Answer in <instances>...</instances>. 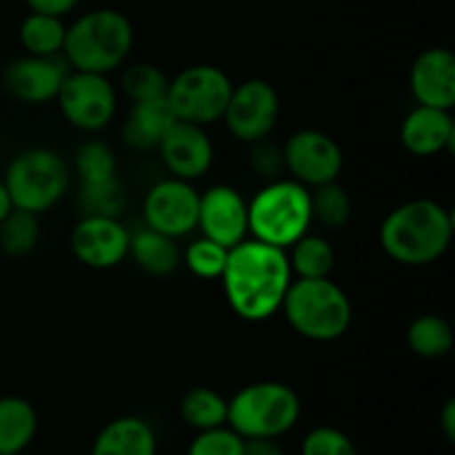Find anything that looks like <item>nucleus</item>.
<instances>
[{
    "label": "nucleus",
    "mask_w": 455,
    "mask_h": 455,
    "mask_svg": "<svg viewBox=\"0 0 455 455\" xmlns=\"http://www.w3.org/2000/svg\"><path fill=\"white\" fill-rule=\"evenodd\" d=\"M229 309L244 323H265L280 311L291 284L287 251L256 238L229 249L220 275Z\"/></svg>",
    "instance_id": "f257e3e1"
},
{
    "label": "nucleus",
    "mask_w": 455,
    "mask_h": 455,
    "mask_svg": "<svg viewBox=\"0 0 455 455\" xmlns=\"http://www.w3.org/2000/svg\"><path fill=\"white\" fill-rule=\"evenodd\" d=\"M453 213L431 198H413L391 209L378 231L382 251L404 267L438 262L453 243Z\"/></svg>",
    "instance_id": "f03ea898"
},
{
    "label": "nucleus",
    "mask_w": 455,
    "mask_h": 455,
    "mask_svg": "<svg viewBox=\"0 0 455 455\" xmlns=\"http://www.w3.org/2000/svg\"><path fill=\"white\" fill-rule=\"evenodd\" d=\"M133 49V27L118 9H92L67 25L62 58L69 69L109 76Z\"/></svg>",
    "instance_id": "7ed1b4c3"
},
{
    "label": "nucleus",
    "mask_w": 455,
    "mask_h": 455,
    "mask_svg": "<svg viewBox=\"0 0 455 455\" xmlns=\"http://www.w3.org/2000/svg\"><path fill=\"white\" fill-rule=\"evenodd\" d=\"M280 311L289 327L311 342L338 340L354 323L351 298L331 275L291 280Z\"/></svg>",
    "instance_id": "20e7f679"
},
{
    "label": "nucleus",
    "mask_w": 455,
    "mask_h": 455,
    "mask_svg": "<svg viewBox=\"0 0 455 455\" xmlns=\"http://www.w3.org/2000/svg\"><path fill=\"white\" fill-rule=\"evenodd\" d=\"M300 395L278 380L251 382L227 398V427L244 440H280L300 422Z\"/></svg>",
    "instance_id": "39448f33"
},
{
    "label": "nucleus",
    "mask_w": 455,
    "mask_h": 455,
    "mask_svg": "<svg viewBox=\"0 0 455 455\" xmlns=\"http://www.w3.org/2000/svg\"><path fill=\"white\" fill-rule=\"evenodd\" d=\"M247 213L253 238L287 251L314 225L311 191L293 178H275L247 200Z\"/></svg>",
    "instance_id": "423d86ee"
},
{
    "label": "nucleus",
    "mask_w": 455,
    "mask_h": 455,
    "mask_svg": "<svg viewBox=\"0 0 455 455\" xmlns=\"http://www.w3.org/2000/svg\"><path fill=\"white\" fill-rule=\"evenodd\" d=\"M3 182L13 207L40 216L56 207L69 189V164L56 149L31 147L7 164Z\"/></svg>",
    "instance_id": "0eeeda50"
},
{
    "label": "nucleus",
    "mask_w": 455,
    "mask_h": 455,
    "mask_svg": "<svg viewBox=\"0 0 455 455\" xmlns=\"http://www.w3.org/2000/svg\"><path fill=\"white\" fill-rule=\"evenodd\" d=\"M234 83L216 65H194L169 80L167 102L178 120L200 127L222 120Z\"/></svg>",
    "instance_id": "6e6552de"
},
{
    "label": "nucleus",
    "mask_w": 455,
    "mask_h": 455,
    "mask_svg": "<svg viewBox=\"0 0 455 455\" xmlns=\"http://www.w3.org/2000/svg\"><path fill=\"white\" fill-rule=\"evenodd\" d=\"M60 114L78 132L96 133L109 127L118 109L116 87L105 74L69 69L56 96Z\"/></svg>",
    "instance_id": "1a4fd4ad"
},
{
    "label": "nucleus",
    "mask_w": 455,
    "mask_h": 455,
    "mask_svg": "<svg viewBox=\"0 0 455 455\" xmlns=\"http://www.w3.org/2000/svg\"><path fill=\"white\" fill-rule=\"evenodd\" d=\"M280 118V96L271 83L262 78H249L234 84L222 120L227 132L238 142L265 140L274 133Z\"/></svg>",
    "instance_id": "9d476101"
},
{
    "label": "nucleus",
    "mask_w": 455,
    "mask_h": 455,
    "mask_svg": "<svg viewBox=\"0 0 455 455\" xmlns=\"http://www.w3.org/2000/svg\"><path fill=\"white\" fill-rule=\"evenodd\" d=\"M284 172L307 189L340 178L345 156L336 138L320 129H298L283 145Z\"/></svg>",
    "instance_id": "9b49d317"
},
{
    "label": "nucleus",
    "mask_w": 455,
    "mask_h": 455,
    "mask_svg": "<svg viewBox=\"0 0 455 455\" xmlns=\"http://www.w3.org/2000/svg\"><path fill=\"white\" fill-rule=\"evenodd\" d=\"M200 194L189 180L164 178L158 180L142 200L145 225L172 238H185L198 227Z\"/></svg>",
    "instance_id": "f8f14e48"
},
{
    "label": "nucleus",
    "mask_w": 455,
    "mask_h": 455,
    "mask_svg": "<svg viewBox=\"0 0 455 455\" xmlns=\"http://www.w3.org/2000/svg\"><path fill=\"white\" fill-rule=\"evenodd\" d=\"M132 231L118 218L83 216L71 229L69 247L80 265L89 269H114L129 256Z\"/></svg>",
    "instance_id": "ddd939ff"
},
{
    "label": "nucleus",
    "mask_w": 455,
    "mask_h": 455,
    "mask_svg": "<svg viewBox=\"0 0 455 455\" xmlns=\"http://www.w3.org/2000/svg\"><path fill=\"white\" fill-rule=\"evenodd\" d=\"M69 65L62 56H29L9 62L3 71V87L22 105H44L56 100Z\"/></svg>",
    "instance_id": "4468645a"
},
{
    "label": "nucleus",
    "mask_w": 455,
    "mask_h": 455,
    "mask_svg": "<svg viewBox=\"0 0 455 455\" xmlns=\"http://www.w3.org/2000/svg\"><path fill=\"white\" fill-rule=\"evenodd\" d=\"M204 238L231 249L249 235L247 200L235 187L213 185L198 200V227Z\"/></svg>",
    "instance_id": "2eb2a0df"
},
{
    "label": "nucleus",
    "mask_w": 455,
    "mask_h": 455,
    "mask_svg": "<svg viewBox=\"0 0 455 455\" xmlns=\"http://www.w3.org/2000/svg\"><path fill=\"white\" fill-rule=\"evenodd\" d=\"M158 154L167 172L173 178L180 180H198L204 173L212 169L216 151H213V142L204 127L191 123H176L169 127L163 140L158 142Z\"/></svg>",
    "instance_id": "dca6fc26"
},
{
    "label": "nucleus",
    "mask_w": 455,
    "mask_h": 455,
    "mask_svg": "<svg viewBox=\"0 0 455 455\" xmlns=\"http://www.w3.org/2000/svg\"><path fill=\"white\" fill-rule=\"evenodd\" d=\"M409 89L418 105L449 109L455 107V56L447 47H429L418 53L409 69Z\"/></svg>",
    "instance_id": "f3484780"
},
{
    "label": "nucleus",
    "mask_w": 455,
    "mask_h": 455,
    "mask_svg": "<svg viewBox=\"0 0 455 455\" xmlns=\"http://www.w3.org/2000/svg\"><path fill=\"white\" fill-rule=\"evenodd\" d=\"M455 120L449 109L416 105L400 124V142L416 158H434L453 149Z\"/></svg>",
    "instance_id": "a211bd4d"
},
{
    "label": "nucleus",
    "mask_w": 455,
    "mask_h": 455,
    "mask_svg": "<svg viewBox=\"0 0 455 455\" xmlns=\"http://www.w3.org/2000/svg\"><path fill=\"white\" fill-rule=\"evenodd\" d=\"M89 455H158V435L140 416H118L96 434Z\"/></svg>",
    "instance_id": "6ab92c4d"
},
{
    "label": "nucleus",
    "mask_w": 455,
    "mask_h": 455,
    "mask_svg": "<svg viewBox=\"0 0 455 455\" xmlns=\"http://www.w3.org/2000/svg\"><path fill=\"white\" fill-rule=\"evenodd\" d=\"M176 114L167 98L133 102L123 123V140L133 151H151L158 147L164 133L176 123Z\"/></svg>",
    "instance_id": "aec40b11"
},
{
    "label": "nucleus",
    "mask_w": 455,
    "mask_h": 455,
    "mask_svg": "<svg viewBox=\"0 0 455 455\" xmlns=\"http://www.w3.org/2000/svg\"><path fill=\"white\" fill-rule=\"evenodd\" d=\"M129 256L154 278H167L182 265V251L176 238L147 225L129 235Z\"/></svg>",
    "instance_id": "412c9836"
},
{
    "label": "nucleus",
    "mask_w": 455,
    "mask_h": 455,
    "mask_svg": "<svg viewBox=\"0 0 455 455\" xmlns=\"http://www.w3.org/2000/svg\"><path fill=\"white\" fill-rule=\"evenodd\" d=\"M38 434V413L20 395L0 398V453L20 455Z\"/></svg>",
    "instance_id": "4be33fe9"
},
{
    "label": "nucleus",
    "mask_w": 455,
    "mask_h": 455,
    "mask_svg": "<svg viewBox=\"0 0 455 455\" xmlns=\"http://www.w3.org/2000/svg\"><path fill=\"white\" fill-rule=\"evenodd\" d=\"M287 260L293 278H329L336 267V249L324 235L307 231L287 249Z\"/></svg>",
    "instance_id": "5701e85b"
},
{
    "label": "nucleus",
    "mask_w": 455,
    "mask_h": 455,
    "mask_svg": "<svg viewBox=\"0 0 455 455\" xmlns=\"http://www.w3.org/2000/svg\"><path fill=\"white\" fill-rule=\"evenodd\" d=\"M455 333L451 323L438 314H422L407 329V345L418 358L438 360L451 354Z\"/></svg>",
    "instance_id": "b1692460"
},
{
    "label": "nucleus",
    "mask_w": 455,
    "mask_h": 455,
    "mask_svg": "<svg viewBox=\"0 0 455 455\" xmlns=\"http://www.w3.org/2000/svg\"><path fill=\"white\" fill-rule=\"evenodd\" d=\"M67 25L62 18L29 12L18 27V40L29 56H62Z\"/></svg>",
    "instance_id": "393cba45"
},
{
    "label": "nucleus",
    "mask_w": 455,
    "mask_h": 455,
    "mask_svg": "<svg viewBox=\"0 0 455 455\" xmlns=\"http://www.w3.org/2000/svg\"><path fill=\"white\" fill-rule=\"evenodd\" d=\"M178 411H180L182 422L194 431H207L227 425V398L212 387H196L187 391Z\"/></svg>",
    "instance_id": "a878e982"
},
{
    "label": "nucleus",
    "mask_w": 455,
    "mask_h": 455,
    "mask_svg": "<svg viewBox=\"0 0 455 455\" xmlns=\"http://www.w3.org/2000/svg\"><path fill=\"white\" fill-rule=\"evenodd\" d=\"M38 216L25 209L13 207L0 222V249L9 258H25L38 247Z\"/></svg>",
    "instance_id": "bb28decb"
},
{
    "label": "nucleus",
    "mask_w": 455,
    "mask_h": 455,
    "mask_svg": "<svg viewBox=\"0 0 455 455\" xmlns=\"http://www.w3.org/2000/svg\"><path fill=\"white\" fill-rule=\"evenodd\" d=\"M311 191V216L324 229H342L351 220L354 203L345 187L338 180L324 182Z\"/></svg>",
    "instance_id": "cd10ccee"
},
{
    "label": "nucleus",
    "mask_w": 455,
    "mask_h": 455,
    "mask_svg": "<svg viewBox=\"0 0 455 455\" xmlns=\"http://www.w3.org/2000/svg\"><path fill=\"white\" fill-rule=\"evenodd\" d=\"M127 204V191L118 178L100 182H80L78 207L83 216L118 218Z\"/></svg>",
    "instance_id": "c85d7f7f"
},
{
    "label": "nucleus",
    "mask_w": 455,
    "mask_h": 455,
    "mask_svg": "<svg viewBox=\"0 0 455 455\" xmlns=\"http://www.w3.org/2000/svg\"><path fill=\"white\" fill-rule=\"evenodd\" d=\"M74 169L80 182H100L118 178V158L105 140H84L74 154Z\"/></svg>",
    "instance_id": "c756f323"
},
{
    "label": "nucleus",
    "mask_w": 455,
    "mask_h": 455,
    "mask_svg": "<svg viewBox=\"0 0 455 455\" xmlns=\"http://www.w3.org/2000/svg\"><path fill=\"white\" fill-rule=\"evenodd\" d=\"M120 89L132 102L154 100V98L167 96L169 78L160 67L151 62H133L124 67L120 76Z\"/></svg>",
    "instance_id": "7c9ffc66"
},
{
    "label": "nucleus",
    "mask_w": 455,
    "mask_h": 455,
    "mask_svg": "<svg viewBox=\"0 0 455 455\" xmlns=\"http://www.w3.org/2000/svg\"><path fill=\"white\" fill-rule=\"evenodd\" d=\"M227 256H229V249L213 243V240L204 238V235H200L198 240H194V243L185 249L182 262H185V267L196 275V278L220 280L227 265Z\"/></svg>",
    "instance_id": "2f4dec72"
},
{
    "label": "nucleus",
    "mask_w": 455,
    "mask_h": 455,
    "mask_svg": "<svg viewBox=\"0 0 455 455\" xmlns=\"http://www.w3.org/2000/svg\"><path fill=\"white\" fill-rule=\"evenodd\" d=\"M187 455H244V438L227 425L196 431L194 440L187 447Z\"/></svg>",
    "instance_id": "473e14b6"
},
{
    "label": "nucleus",
    "mask_w": 455,
    "mask_h": 455,
    "mask_svg": "<svg viewBox=\"0 0 455 455\" xmlns=\"http://www.w3.org/2000/svg\"><path fill=\"white\" fill-rule=\"evenodd\" d=\"M300 455H360L354 440L336 427H315L302 438Z\"/></svg>",
    "instance_id": "72a5a7b5"
},
{
    "label": "nucleus",
    "mask_w": 455,
    "mask_h": 455,
    "mask_svg": "<svg viewBox=\"0 0 455 455\" xmlns=\"http://www.w3.org/2000/svg\"><path fill=\"white\" fill-rule=\"evenodd\" d=\"M251 151H249V164L256 176L265 178L267 182L283 178L284 173V158H283V145H275L269 138L265 140L251 142Z\"/></svg>",
    "instance_id": "f704fd0d"
},
{
    "label": "nucleus",
    "mask_w": 455,
    "mask_h": 455,
    "mask_svg": "<svg viewBox=\"0 0 455 455\" xmlns=\"http://www.w3.org/2000/svg\"><path fill=\"white\" fill-rule=\"evenodd\" d=\"M29 12L44 13V16L65 18L67 13L74 12L78 7L80 0H25Z\"/></svg>",
    "instance_id": "c9c22d12"
},
{
    "label": "nucleus",
    "mask_w": 455,
    "mask_h": 455,
    "mask_svg": "<svg viewBox=\"0 0 455 455\" xmlns=\"http://www.w3.org/2000/svg\"><path fill=\"white\" fill-rule=\"evenodd\" d=\"M244 455H287L275 438L244 440Z\"/></svg>",
    "instance_id": "e433bc0d"
},
{
    "label": "nucleus",
    "mask_w": 455,
    "mask_h": 455,
    "mask_svg": "<svg viewBox=\"0 0 455 455\" xmlns=\"http://www.w3.org/2000/svg\"><path fill=\"white\" fill-rule=\"evenodd\" d=\"M440 429H443L444 438L449 440V443H453L455 440V400L449 398L447 403L443 404V409H440Z\"/></svg>",
    "instance_id": "4c0bfd02"
},
{
    "label": "nucleus",
    "mask_w": 455,
    "mask_h": 455,
    "mask_svg": "<svg viewBox=\"0 0 455 455\" xmlns=\"http://www.w3.org/2000/svg\"><path fill=\"white\" fill-rule=\"evenodd\" d=\"M12 209H13V204H12V198H9V194H7V187H4V182L0 180V222H3V218L7 216Z\"/></svg>",
    "instance_id": "58836bf2"
},
{
    "label": "nucleus",
    "mask_w": 455,
    "mask_h": 455,
    "mask_svg": "<svg viewBox=\"0 0 455 455\" xmlns=\"http://www.w3.org/2000/svg\"><path fill=\"white\" fill-rule=\"evenodd\" d=\"M0 455H7V453H0Z\"/></svg>",
    "instance_id": "ea45409f"
}]
</instances>
